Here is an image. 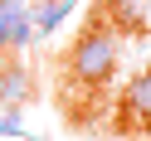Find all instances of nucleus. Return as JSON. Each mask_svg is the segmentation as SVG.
Masks as SVG:
<instances>
[{"label":"nucleus","instance_id":"obj_7","mask_svg":"<svg viewBox=\"0 0 151 141\" xmlns=\"http://www.w3.org/2000/svg\"><path fill=\"white\" fill-rule=\"evenodd\" d=\"M0 49H5V39H0Z\"/></svg>","mask_w":151,"mask_h":141},{"label":"nucleus","instance_id":"obj_4","mask_svg":"<svg viewBox=\"0 0 151 141\" xmlns=\"http://www.w3.org/2000/svg\"><path fill=\"white\" fill-rule=\"evenodd\" d=\"M68 10H73V0H49L44 10H29V24H34V34H49V29H54V24H59Z\"/></svg>","mask_w":151,"mask_h":141},{"label":"nucleus","instance_id":"obj_5","mask_svg":"<svg viewBox=\"0 0 151 141\" xmlns=\"http://www.w3.org/2000/svg\"><path fill=\"white\" fill-rule=\"evenodd\" d=\"M112 15H117V24H127V29H141L146 5H141V0H112Z\"/></svg>","mask_w":151,"mask_h":141},{"label":"nucleus","instance_id":"obj_1","mask_svg":"<svg viewBox=\"0 0 151 141\" xmlns=\"http://www.w3.org/2000/svg\"><path fill=\"white\" fill-rule=\"evenodd\" d=\"M68 73L78 83H88V88L107 83L112 73H117V39H112L102 24L88 29V34H78V44L68 49Z\"/></svg>","mask_w":151,"mask_h":141},{"label":"nucleus","instance_id":"obj_2","mask_svg":"<svg viewBox=\"0 0 151 141\" xmlns=\"http://www.w3.org/2000/svg\"><path fill=\"white\" fill-rule=\"evenodd\" d=\"M122 112L132 127H151V68H141L122 92Z\"/></svg>","mask_w":151,"mask_h":141},{"label":"nucleus","instance_id":"obj_6","mask_svg":"<svg viewBox=\"0 0 151 141\" xmlns=\"http://www.w3.org/2000/svg\"><path fill=\"white\" fill-rule=\"evenodd\" d=\"M0 136H24V117H20V112H5V117H0Z\"/></svg>","mask_w":151,"mask_h":141},{"label":"nucleus","instance_id":"obj_3","mask_svg":"<svg viewBox=\"0 0 151 141\" xmlns=\"http://www.w3.org/2000/svg\"><path fill=\"white\" fill-rule=\"evenodd\" d=\"M24 97H29V68H20V63L0 68V102L5 107H20Z\"/></svg>","mask_w":151,"mask_h":141}]
</instances>
